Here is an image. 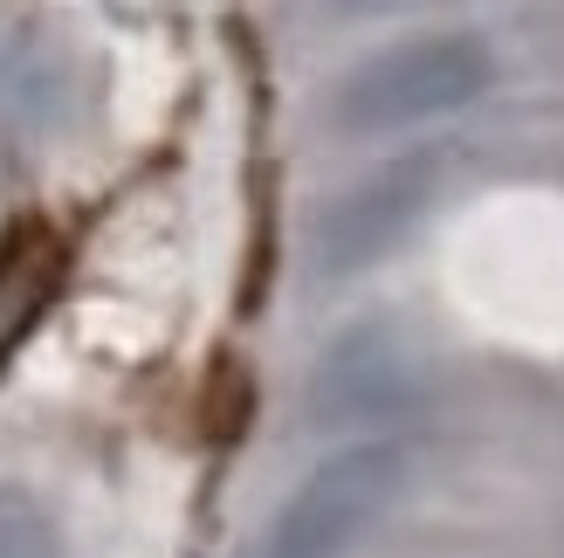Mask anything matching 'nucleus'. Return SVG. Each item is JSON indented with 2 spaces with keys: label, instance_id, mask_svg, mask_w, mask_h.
I'll list each match as a JSON object with an SVG mask.
<instances>
[{
  "label": "nucleus",
  "instance_id": "7ed1b4c3",
  "mask_svg": "<svg viewBox=\"0 0 564 558\" xmlns=\"http://www.w3.org/2000/svg\"><path fill=\"white\" fill-rule=\"evenodd\" d=\"M434 152H406V159H386L372 165L365 180H351L345 193H330L310 221V269L324 283H345V276L386 262L392 248L413 235V221L427 214L434 201Z\"/></svg>",
  "mask_w": 564,
  "mask_h": 558
},
{
  "label": "nucleus",
  "instance_id": "423d86ee",
  "mask_svg": "<svg viewBox=\"0 0 564 558\" xmlns=\"http://www.w3.org/2000/svg\"><path fill=\"white\" fill-rule=\"evenodd\" d=\"M0 558H63L55 517L14 483H0Z\"/></svg>",
  "mask_w": 564,
  "mask_h": 558
},
{
  "label": "nucleus",
  "instance_id": "f03ea898",
  "mask_svg": "<svg viewBox=\"0 0 564 558\" xmlns=\"http://www.w3.org/2000/svg\"><path fill=\"white\" fill-rule=\"evenodd\" d=\"M413 476L406 441H351V449L324 455L310 476L282 496V511L262 538V558H345L365 545V532L400 504Z\"/></svg>",
  "mask_w": 564,
  "mask_h": 558
},
{
  "label": "nucleus",
  "instance_id": "0eeeda50",
  "mask_svg": "<svg viewBox=\"0 0 564 558\" xmlns=\"http://www.w3.org/2000/svg\"><path fill=\"white\" fill-rule=\"evenodd\" d=\"M330 8H351V14H372V8H392V0H330Z\"/></svg>",
  "mask_w": 564,
  "mask_h": 558
},
{
  "label": "nucleus",
  "instance_id": "f257e3e1",
  "mask_svg": "<svg viewBox=\"0 0 564 558\" xmlns=\"http://www.w3.org/2000/svg\"><path fill=\"white\" fill-rule=\"evenodd\" d=\"M489 76H496V63L475 35H413V42H392L379 55H365V63L337 83L330 118L358 138L413 131V125L468 110L489 90Z\"/></svg>",
  "mask_w": 564,
  "mask_h": 558
},
{
  "label": "nucleus",
  "instance_id": "39448f33",
  "mask_svg": "<svg viewBox=\"0 0 564 558\" xmlns=\"http://www.w3.org/2000/svg\"><path fill=\"white\" fill-rule=\"evenodd\" d=\"M55 290H63V242L48 228H14L0 242V366L48 318Z\"/></svg>",
  "mask_w": 564,
  "mask_h": 558
},
{
  "label": "nucleus",
  "instance_id": "20e7f679",
  "mask_svg": "<svg viewBox=\"0 0 564 558\" xmlns=\"http://www.w3.org/2000/svg\"><path fill=\"white\" fill-rule=\"evenodd\" d=\"M420 386H427L420 345L400 324L365 318L324 345L317 373L303 386V414H310V428H372V421L406 414L420 400Z\"/></svg>",
  "mask_w": 564,
  "mask_h": 558
}]
</instances>
